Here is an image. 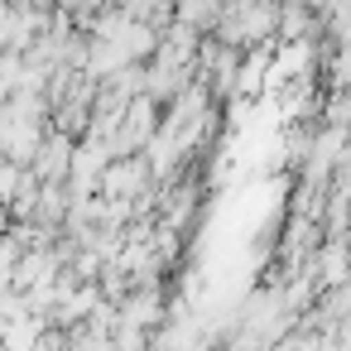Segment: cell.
I'll use <instances>...</instances> for the list:
<instances>
[{
    "label": "cell",
    "instance_id": "3",
    "mask_svg": "<svg viewBox=\"0 0 351 351\" xmlns=\"http://www.w3.org/2000/svg\"><path fill=\"white\" fill-rule=\"evenodd\" d=\"M73 145H77L73 135H63V130L49 125L44 140H39V149H34V159H29V164H34L29 173H34L39 183H63V178H68V164H73Z\"/></svg>",
    "mask_w": 351,
    "mask_h": 351
},
{
    "label": "cell",
    "instance_id": "8",
    "mask_svg": "<svg viewBox=\"0 0 351 351\" xmlns=\"http://www.w3.org/2000/svg\"><path fill=\"white\" fill-rule=\"evenodd\" d=\"M10 226V212H5V197H0V231H5Z\"/></svg>",
    "mask_w": 351,
    "mask_h": 351
},
{
    "label": "cell",
    "instance_id": "2",
    "mask_svg": "<svg viewBox=\"0 0 351 351\" xmlns=\"http://www.w3.org/2000/svg\"><path fill=\"white\" fill-rule=\"evenodd\" d=\"M149 183H154V178H149L145 154H121V159H106L97 193H101V197H140Z\"/></svg>",
    "mask_w": 351,
    "mask_h": 351
},
{
    "label": "cell",
    "instance_id": "6",
    "mask_svg": "<svg viewBox=\"0 0 351 351\" xmlns=\"http://www.w3.org/2000/svg\"><path fill=\"white\" fill-rule=\"evenodd\" d=\"M20 255H25V245L5 231V236H0V279H5V284H10V269L20 265Z\"/></svg>",
    "mask_w": 351,
    "mask_h": 351
},
{
    "label": "cell",
    "instance_id": "7",
    "mask_svg": "<svg viewBox=\"0 0 351 351\" xmlns=\"http://www.w3.org/2000/svg\"><path fill=\"white\" fill-rule=\"evenodd\" d=\"M20 173H25V169H20L15 159H5V154H0V197H5V202H10V193H15Z\"/></svg>",
    "mask_w": 351,
    "mask_h": 351
},
{
    "label": "cell",
    "instance_id": "1",
    "mask_svg": "<svg viewBox=\"0 0 351 351\" xmlns=\"http://www.w3.org/2000/svg\"><path fill=\"white\" fill-rule=\"evenodd\" d=\"M154 130H159V101L154 97H130V106L121 111V121H116V130H111V140H106V149H111V159H121V154H140L149 140H154Z\"/></svg>",
    "mask_w": 351,
    "mask_h": 351
},
{
    "label": "cell",
    "instance_id": "9",
    "mask_svg": "<svg viewBox=\"0 0 351 351\" xmlns=\"http://www.w3.org/2000/svg\"><path fill=\"white\" fill-rule=\"evenodd\" d=\"M279 5H303V0H279Z\"/></svg>",
    "mask_w": 351,
    "mask_h": 351
},
{
    "label": "cell",
    "instance_id": "4",
    "mask_svg": "<svg viewBox=\"0 0 351 351\" xmlns=\"http://www.w3.org/2000/svg\"><path fill=\"white\" fill-rule=\"evenodd\" d=\"M63 217H68V183H39V202H34V221H39L44 231H53V236H58V226H63Z\"/></svg>",
    "mask_w": 351,
    "mask_h": 351
},
{
    "label": "cell",
    "instance_id": "5",
    "mask_svg": "<svg viewBox=\"0 0 351 351\" xmlns=\"http://www.w3.org/2000/svg\"><path fill=\"white\" fill-rule=\"evenodd\" d=\"M111 346H116V351H149V327H135V322L116 317V327H111Z\"/></svg>",
    "mask_w": 351,
    "mask_h": 351
}]
</instances>
